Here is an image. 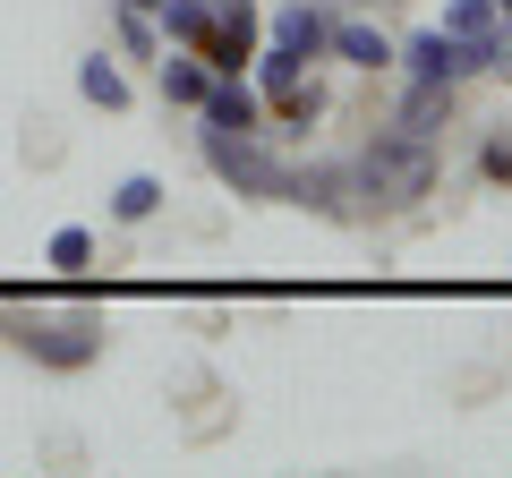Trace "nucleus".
Returning a JSON list of instances; mask_svg holds the SVG:
<instances>
[{
	"instance_id": "nucleus-1",
	"label": "nucleus",
	"mask_w": 512,
	"mask_h": 478,
	"mask_svg": "<svg viewBox=\"0 0 512 478\" xmlns=\"http://www.w3.org/2000/svg\"><path fill=\"white\" fill-rule=\"evenodd\" d=\"M350 188H359L376 214H402V205H419L427 188H436V137L376 129V137L359 146V171H350Z\"/></svg>"
},
{
	"instance_id": "nucleus-2",
	"label": "nucleus",
	"mask_w": 512,
	"mask_h": 478,
	"mask_svg": "<svg viewBox=\"0 0 512 478\" xmlns=\"http://www.w3.org/2000/svg\"><path fill=\"white\" fill-rule=\"evenodd\" d=\"M205 171L239 197H282L291 188V163H274L265 129H205Z\"/></svg>"
},
{
	"instance_id": "nucleus-3",
	"label": "nucleus",
	"mask_w": 512,
	"mask_h": 478,
	"mask_svg": "<svg viewBox=\"0 0 512 478\" xmlns=\"http://www.w3.org/2000/svg\"><path fill=\"white\" fill-rule=\"evenodd\" d=\"M256 52H265V9H256V0H214L197 60H205L214 77H248V60H256Z\"/></svg>"
},
{
	"instance_id": "nucleus-4",
	"label": "nucleus",
	"mask_w": 512,
	"mask_h": 478,
	"mask_svg": "<svg viewBox=\"0 0 512 478\" xmlns=\"http://www.w3.org/2000/svg\"><path fill=\"white\" fill-rule=\"evenodd\" d=\"M18 350L35 359V368H60V376H69V368H86L94 350H103V316H86V308H77V316H26V325H18Z\"/></svg>"
},
{
	"instance_id": "nucleus-5",
	"label": "nucleus",
	"mask_w": 512,
	"mask_h": 478,
	"mask_svg": "<svg viewBox=\"0 0 512 478\" xmlns=\"http://www.w3.org/2000/svg\"><path fill=\"white\" fill-rule=\"evenodd\" d=\"M393 60H402L410 77H427V86H461V77L487 69V52H478V43H461V35H444V26L402 35V43H393Z\"/></svg>"
},
{
	"instance_id": "nucleus-6",
	"label": "nucleus",
	"mask_w": 512,
	"mask_h": 478,
	"mask_svg": "<svg viewBox=\"0 0 512 478\" xmlns=\"http://www.w3.org/2000/svg\"><path fill=\"white\" fill-rule=\"evenodd\" d=\"M265 43H282V52H299V60H325L333 9H325V0H282L274 18H265Z\"/></svg>"
},
{
	"instance_id": "nucleus-7",
	"label": "nucleus",
	"mask_w": 512,
	"mask_h": 478,
	"mask_svg": "<svg viewBox=\"0 0 512 478\" xmlns=\"http://www.w3.org/2000/svg\"><path fill=\"white\" fill-rule=\"evenodd\" d=\"M197 120L205 129H265V94H256L248 77H214L205 103H197Z\"/></svg>"
},
{
	"instance_id": "nucleus-8",
	"label": "nucleus",
	"mask_w": 512,
	"mask_h": 478,
	"mask_svg": "<svg viewBox=\"0 0 512 478\" xmlns=\"http://www.w3.org/2000/svg\"><path fill=\"white\" fill-rule=\"evenodd\" d=\"M154 86H163V111H197L205 86H214V69H205L197 52H180V43H171V52L154 60Z\"/></svg>"
},
{
	"instance_id": "nucleus-9",
	"label": "nucleus",
	"mask_w": 512,
	"mask_h": 478,
	"mask_svg": "<svg viewBox=\"0 0 512 478\" xmlns=\"http://www.w3.org/2000/svg\"><path fill=\"white\" fill-rule=\"evenodd\" d=\"M325 60H350V69H393V35H384V26H367V18H333Z\"/></svg>"
},
{
	"instance_id": "nucleus-10",
	"label": "nucleus",
	"mask_w": 512,
	"mask_h": 478,
	"mask_svg": "<svg viewBox=\"0 0 512 478\" xmlns=\"http://www.w3.org/2000/svg\"><path fill=\"white\" fill-rule=\"evenodd\" d=\"M77 94H86L94 111H128V103H137V86H128L120 52H86V60H77Z\"/></svg>"
},
{
	"instance_id": "nucleus-11",
	"label": "nucleus",
	"mask_w": 512,
	"mask_h": 478,
	"mask_svg": "<svg viewBox=\"0 0 512 478\" xmlns=\"http://www.w3.org/2000/svg\"><path fill=\"white\" fill-rule=\"evenodd\" d=\"M171 205V188L154 180V171H128V180H111V222H120V231H137V222H154Z\"/></svg>"
},
{
	"instance_id": "nucleus-12",
	"label": "nucleus",
	"mask_w": 512,
	"mask_h": 478,
	"mask_svg": "<svg viewBox=\"0 0 512 478\" xmlns=\"http://www.w3.org/2000/svg\"><path fill=\"white\" fill-rule=\"evenodd\" d=\"M94 257H103V239H94L86 222H60V231L43 239V265H52L60 282H77V274H94Z\"/></svg>"
},
{
	"instance_id": "nucleus-13",
	"label": "nucleus",
	"mask_w": 512,
	"mask_h": 478,
	"mask_svg": "<svg viewBox=\"0 0 512 478\" xmlns=\"http://www.w3.org/2000/svg\"><path fill=\"white\" fill-rule=\"evenodd\" d=\"M444 120H453V86H427V77H410V94H402V120H393V129H410V137H436Z\"/></svg>"
},
{
	"instance_id": "nucleus-14",
	"label": "nucleus",
	"mask_w": 512,
	"mask_h": 478,
	"mask_svg": "<svg viewBox=\"0 0 512 478\" xmlns=\"http://www.w3.org/2000/svg\"><path fill=\"white\" fill-rule=\"evenodd\" d=\"M342 171H325V163H299L291 171V188H282V205H316V214H333V205H342Z\"/></svg>"
},
{
	"instance_id": "nucleus-15",
	"label": "nucleus",
	"mask_w": 512,
	"mask_h": 478,
	"mask_svg": "<svg viewBox=\"0 0 512 478\" xmlns=\"http://www.w3.org/2000/svg\"><path fill=\"white\" fill-rule=\"evenodd\" d=\"M248 69H256V94H291L299 77H308V60H299V52H282V43H265V52L248 60Z\"/></svg>"
},
{
	"instance_id": "nucleus-16",
	"label": "nucleus",
	"mask_w": 512,
	"mask_h": 478,
	"mask_svg": "<svg viewBox=\"0 0 512 478\" xmlns=\"http://www.w3.org/2000/svg\"><path fill=\"white\" fill-rule=\"evenodd\" d=\"M171 43H163V26L146 18V9H120V60H163Z\"/></svg>"
},
{
	"instance_id": "nucleus-17",
	"label": "nucleus",
	"mask_w": 512,
	"mask_h": 478,
	"mask_svg": "<svg viewBox=\"0 0 512 478\" xmlns=\"http://www.w3.org/2000/svg\"><path fill=\"white\" fill-rule=\"evenodd\" d=\"M478 163H487V180H512V146H504V137H487V154H478Z\"/></svg>"
},
{
	"instance_id": "nucleus-18",
	"label": "nucleus",
	"mask_w": 512,
	"mask_h": 478,
	"mask_svg": "<svg viewBox=\"0 0 512 478\" xmlns=\"http://www.w3.org/2000/svg\"><path fill=\"white\" fill-rule=\"evenodd\" d=\"M120 9H146V18H154V9H163V0H120Z\"/></svg>"
},
{
	"instance_id": "nucleus-19",
	"label": "nucleus",
	"mask_w": 512,
	"mask_h": 478,
	"mask_svg": "<svg viewBox=\"0 0 512 478\" xmlns=\"http://www.w3.org/2000/svg\"><path fill=\"white\" fill-rule=\"evenodd\" d=\"M495 9H504V18H512V0H495Z\"/></svg>"
}]
</instances>
